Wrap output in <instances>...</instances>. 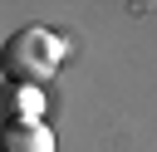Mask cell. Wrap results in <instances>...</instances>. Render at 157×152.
<instances>
[{"label": "cell", "mask_w": 157, "mask_h": 152, "mask_svg": "<svg viewBox=\"0 0 157 152\" xmlns=\"http://www.w3.org/2000/svg\"><path fill=\"white\" fill-rule=\"evenodd\" d=\"M64 64V44L49 29H15L5 39V78L20 88H39Z\"/></svg>", "instance_id": "6da1fadb"}, {"label": "cell", "mask_w": 157, "mask_h": 152, "mask_svg": "<svg viewBox=\"0 0 157 152\" xmlns=\"http://www.w3.org/2000/svg\"><path fill=\"white\" fill-rule=\"evenodd\" d=\"M0 152H54V132H49L44 123H20V127L10 123Z\"/></svg>", "instance_id": "7a4b0ae2"}, {"label": "cell", "mask_w": 157, "mask_h": 152, "mask_svg": "<svg viewBox=\"0 0 157 152\" xmlns=\"http://www.w3.org/2000/svg\"><path fill=\"white\" fill-rule=\"evenodd\" d=\"M34 113H39V93H34V88H20V103H15V113H10L15 127H20V123H34Z\"/></svg>", "instance_id": "3957f363"}]
</instances>
